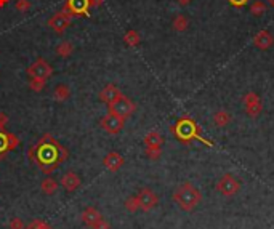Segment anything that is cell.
Wrapping results in <instances>:
<instances>
[{
	"label": "cell",
	"instance_id": "1",
	"mask_svg": "<svg viewBox=\"0 0 274 229\" xmlns=\"http://www.w3.org/2000/svg\"><path fill=\"white\" fill-rule=\"evenodd\" d=\"M29 157H31V161H34L35 164L40 165L42 172L50 173L61 162L66 161L68 151L53 136L45 135L29 151Z\"/></svg>",
	"mask_w": 274,
	"mask_h": 229
},
{
	"label": "cell",
	"instance_id": "2",
	"mask_svg": "<svg viewBox=\"0 0 274 229\" xmlns=\"http://www.w3.org/2000/svg\"><path fill=\"white\" fill-rule=\"evenodd\" d=\"M173 200L181 210L191 212L199 205V202L202 200V194L197 188H194L191 183L181 184L178 189L173 193Z\"/></svg>",
	"mask_w": 274,
	"mask_h": 229
},
{
	"label": "cell",
	"instance_id": "3",
	"mask_svg": "<svg viewBox=\"0 0 274 229\" xmlns=\"http://www.w3.org/2000/svg\"><path fill=\"white\" fill-rule=\"evenodd\" d=\"M171 131H173L175 136L178 138V140H181L183 143H189L191 140H199V141L206 143L207 146H210V143H207L201 136V129L197 127V124L192 119H189V117H181L175 124V127H171Z\"/></svg>",
	"mask_w": 274,
	"mask_h": 229
},
{
	"label": "cell",
	"instance_id": "4",
	"mask_svg": "<svg viewBox=\"0 0 274 229\" xmlns=\"http://www.w3.org/2000/svg\"><path fill=\"white\" fill-rule=\"evenodd\" d=\"M107 106H109L111 114L119 115V117H122V119H127V117H130L137 111V104L133 103L130 98L123 97V95H120L116 101H112V103L107 104Z\"/></svg>",
	"mask_w": 274,
	"mask_h": 229
},
{
	"label": "cell",
	"instance_id": "5",
	"mask_svg": "<svg viewBox=\"0 0 274 229\" xmlns=\"http://www.w3.org/2000/svg\"><path fill=\"white\" fill-rule=\"evenodd\" d=\"M239 189H240L239 180L236 178L234 175H231V173L223 175V177L220 178L218 183H217V191L224 197H231V196L238 194Z\"/></svg>",
	"mask_w": 274,
	"mask_h": 229
},
{
	"label": "cell",
	"instance_id": "6",
	"mask_svg": "<svg viewBox=\"0 0 274 229\" xmlns=\"http://www.w3.org/2000/svg\"><path fill=\"white\" fill-rule=\"evenodd\" d=\"M53 74V67L48 65L44 58H39L35 63L28 67V76L31 79H42V81H47L48 77H51Z\"/></svg>",
	"mask_w": 274,
	"mask_h": 229
},
{
	"label": "cell",
	"instance_id": "7",
	"mask_svg": "<svg viewBox=\"0 0 274 229\" xmlns=\"http://www.w3.org/2000/svg\"><path fill=\"white\" fill-rule=\"evenodd\" d=\"M88 10H90L88 0H68L64 3L63 12L69 15L71 18L74 16L79 18V16H88Z\"/></svg>",
	"mask_w": 274,
	"mask_h": 229
},
{
	"label": "cell",
	"instance_id": "8",
	"mask_svg": "<svg viewBox=\"0 0 274 229\" xmlns=\"http://www.w3.org/2000/svg\"><path fill=\"white\" fill-rule=\"evenodd\" d=\"M242 101H244V108H245L247 115H250V117H254V119H257V117L261 114V111H263V103H261L260 97H258V95H257L255 92L245 93Z\"/></svg>",
	"mask_w": 274,
	"mask_h": 229
},
{
	"label": "cell",
	"instance_id": "9",
	"mask_svg": "<svg viewBox=\"0 0 274 229\" xmlns=\"http://www.w3.org/2000/svg\"><path fill=\"white\" fill-rule=\"evenodd\" d=\"M137 197H138V202H139V210H143V212L153 210L154 207L157 205V202H159L155 193L153 189H149V188H143L137 194Z\"/></svg>",
	"mask_w": 274,
	"mask_h": 229
},
{
	"label": "cell",
	"instance_id": "10",
	"mask_svg": "<svg viewBox=\"0 0 274 229\" xmlns=\"http://www.w3.org/2000/svg\"><path fill=\"white\" fill-rule=\"evenodd\" d=\"M123 122H125V119H122V117L109 113L107 115L103 117V120H101V127H103V130L109 133V135H117V133H120L122 129H123Z\"/></svg>",
	"mask_w": 274,
	"mask_h": 229
},
{
	"label": "cell",
	"instance_id": "11",
	"mask_svg": "<svg viewBox=\"0 0 274 229\" xmlns=\"http://www.w3.org/2000/svg\"><path fill=\"white\" fill-rule=\"evenodd\" d=\"M71 19L72 18L69 16V15H66L64 12H60V13L53 15V16L48 19V26H50L56 34H63L64 31L71 26Z\"/></svg>",
	"mask_w": 274,
	"mask_h": 229
},
{
	"label": "cell",
	"instance_id": "12",
	"mask_svg": "<svg viewBox=\"0 0 274 229\" xmlns=\"http://www.w3.org/2000/svg\"><path fill=\"white\" fill-rule=\"evenodd\" d=\"M274 44V37L271 35V33H268L266 29L260 31L258 34L254 37V45L257 47L258 50H270Z\"/></svg>",
	"mask_w": 274,
	"mask_h": 229
},
{
	"label": "cell",
	"instance_id": "13",
	"mask_svg": "<svg viewBox=\"0 0 274 229\" xmlns=\"http://www.w3.org/2000/svg\"><path fill=\"white\" fill-rule=\"evenodd\" d=\"M82 221L85 223L87 226L90 228H96L101 223V220H103V216H101V213L96 210V209H91V207H88V209H85L84 213H82Z\"/></svg>",
	"mask_w": 274,
	"mask_h": 229
},
{
	"label": "cell",
	"instance_id": "14",
	"mask_svg": "<svg viewBox=\"0 0 274 229\" xmlns=\"http://www.w3.org/2000/svg\"><path fill=\"white\" fill-rule=\"evenodd\" d=\"M120 90L116 87V85H112V83H107L106 87L101 90L100 92V99L103 101V103L106 104H111L112 101H116L117 98L120 97Z\"/></svg>",
	"mask_w": 274,
	"mask_h": 229
},
{
	"label": "cell",
	"instance_id": "15",
	"mask_svg": "<svg viewBox=\"0 0 274 229\" xmlns=\"http://www.w3.org/2000/svg\"><path fill=\"white\" fill-rule=\"evenodd\" d=\"M103 162H104V167L109 170V172H117V170L122 168V165L125 161H123V157L119 152H109L104 157Z\"/></svg>",
	"mask_w": 274,
	"mask_h": 229
},
{
	"label": "cell",
	"instance_id": "16",
	"mask_svg": "<svg viewBox=\"0 0 274 229\" xmlns=\"http://www.w3.org/2000/svg\"><path fill=\"white\" fill-rule=\"evenodd\" d=\"M61 186L66 191H69V193H72V191H76L79 186H80V178H79V175L77 173H74V172H68V173H64L63 175V178H61Z\"/></svg>",
	"mask_w": 274,
	"mask_h": 229
},
{
	"label": "cell",
	"instance_id": "17",
	"mask_svg": "<svg viewBox=\"0 0 274 229\" xmlns=\"http://www.w3.org/2000/svg\"><path fill=\"white\" fill-rule=\"evenodd\" d=\"M144 145H146V147H162L164 138L160 136L157 131H149L148 135L144 136Z\"/></svg>",
	"mask_w": 274,
	"mask_h": 229
},
{
	"label": "cell",
	"instance_id": "18",
	"mask_svg": "<svg viewBox=\"0 0 274 229\" xmlns=\"http://www.w3.org/2000/svg\"><path fill=\"white\" fill-rule=\"evenodd\" d=\"M58 188H60V183H58L56 180H53V178H45L44 181H42V184H40V189L44 191L45 194H55L56 191H58Z\"/></svg>",
	"mask_w": 274,
	"mask_h": 229
},
{
	"label": "cell",
	"instance_id": "19",
	"mask_svg": "<svg viewBox=\"0 0 274 229\" xmlns=\"http://www.w3.org/2000/svg\"><path fill=\"white\" fill-rule=\"evenodd\" d=\"M231 122V115L226 111H217V113L213 114V124L220 127V129H223V127H226Z\"/></svg>",
	"mask_w": 274,
	"mask_h": 229
},
{
	"label": "cell",
	"instance_id": "20",
	"mask_svg": "<svg viewBox=\"0 0 274 229\" xmlns=\"http://www.w3.org/2000/svg\"><path fill=\"white\" fill-rule=\"evenodd\" d=\"M69 97H71V90H69L68 85H58L55 92H53V98L60 101V103H64L66 99H69Z\"/></svg>",
	"mask_w": 274,
	"mask_h": 229
},
{
	"label": "cell",
	"instance_id": "21",
	"mask_svg": "<svg viewBox=\"0 0 274 229\" xmlns=\"http://www.w3.org/2000/svg\"><path fill=\"white\" fill-rule=\"evenodd\" d=\"M171 26H173L175 31H178V33H183V31L188 29V26H189V19H188L185 15H176V16L173 18V23H171Z\"/></svg>",
	"mask_w": 274,
	"mask_h": 229
},
{
	"label": "cell",
	"instance_id": "22",
	"mask_svg": "<svg viewBox=\"0 0 274 229\" xmlns=\"http://www.w3.org/2000/svg\"><path fill=\"white\" fill-rule=\"evenodd\" d=\"M123 42L128 45V47H138L139 42H141V37L137 33V31H127L125 35H123Z\"/></svg>",
	"mask_w": 274,
	"mask_h": 229
},
{
	"label": "cell",
	"instance_id": "23",
	"mask_svg": "<svg viewBox=\"0 0 274 229\" xmlns=\"http://www.w3.org/2000/svg\"><path fill=\"white\" fill-rule=\"evenodd\" d=\"M72 51H74V47L71 42H61V44L56 47V55L61 58H69L72 55Z\"/></svg>",
	"mask_w": 274,
	"mask_h": 229
},
{
	"label": "cell",
	"instance_id": "24",
	"mask_svg": "<svg viewBox=\"0 0 274 229\" xmlns=\"http://www.w3.org/2000/svg\"><path fill=\"white\" fill-rule=\"evenodd\" d=\"M265 12H266V5L263 3L261 0H255V2L250 5V13L254 15V16H261Z\"/></svg>",
	"mask_w": 274,
	"mask_h": 229
},
{
	"label": "cell",
	"instance_id": "25",
	"mask_svg": "<svg viewBox=\"0 0 274 229\" xmlns=\"http://www.w3.org/2000/svg\"><path fill=\"white\" fill-rule=\"evenodd\" d=\"M45 82L47 81H42V79H31L29 81V87H31V90L32 92H42V90L45 88Z\"/></svg>",
	"mask_w": 274,
	"mask_h": 229
},
{
	"label": "cell",
	"instance_id": "26",
	"mask_svg": "<svg viewBox=\"0 0 274 229\" xmlns=\"http://www.w3.org/2000/svg\"><path fill=\"white\" fill-rule=\"evenodd\" d=\"M125 209L128 212H137L139 210V202H138V197L133 196V197H128V199L125 200Z\"/></svg>",
	"mask_w": 274,
	"mask_h": 229
},
{
	"label": "cell",
	"instance_id": "27",
	"mask_svg": "<svg viewBox=\"0 0 274 229\" xmlns=\"http://www.w3.org/2000/svg\"><path fill=\"white\" fill-rule=\"evenodd\" d=\"M146 156L151 159V161H157L160 159V154H162V149L160 147H146Z\"/></svg>",
	"mask_w": 274,
	"mask_h": 229
},
{
	"label": "cell",
	"instance_id": "28",
	"mask_svg": "<svg viewBox=\"0 0 274 229\" xmlns=\"http://www.w3.org/2000/svg\"><path fill=\"white\" fill-rule=\"evenodd\" d=\"M26 229H51L50 225L48 223H45L44 220H34V221H31L28 228Z\"/></svg>",
	"mask_w": 274,
	"mask_h": 229
},
{
	"label": "cell",
	"instance_id": "29",
	"mask_svg": "<svg viewBox=\"0 0 274 229\" xmlns=\"http://www.w3.org/2000/svg\"><path fill=\"white\" fill-rule=\"evenodd\" d=\"M7 140H8V151H13L19 146V138L13 135V133H7Z\"/></svg>",
	"mask_w": 274,
	"mask_h": 229
},
{
	"label": "cell",
	"instance_id": "30",
	"mask_svg": "<svg viewBox=\"0 0 274 229\" xmlns=\"http://www.w3.org/2000/svg\"><path fill=\"white\" fill-rule=\"evenodd\" d=\"M15 7H16V10H18V12L26 13L31 8V2H29V0H16Z\"/></svg>",
	"mask_w": 274,
	"mask_h": 229
},
{
	"label": "cell",
	"instance_id": "31",
	"mask_svg": "<svg viewBox=\"0 0 274 229\" xmlns=\"http://www.w3.org/2000/svg\"><path fill=\"white\" fill-rule=\"evenodd\" d=\"M8 151V140H7V133L0 131V154H3Z\"/></svg>",
	"mask_w": 274,
	"mask_h": 229
},
{
	"label": "cell",
	"instance_id": "32",
	"mask_svg": "<svg viewBox=\"0 0 274 229\" xmlns=\"http://www.w3.org/2000/svg\"><path fill=\"white\" fill-rule=\"evenodd\" d=\"M10 229H24V221L21 218H13L10 221Z\"/></svg>",
	"mask_w": 274,
	"mask_h": 229
},
{
	"label": "cell",
	"instance_id": "33",
	"mask_svg": "<svg viewBox=\"0 0 274 229\" xmlns=\"http://www.w3.org/2000/svg\"><path fill=\"white\" fill-rule=\"evenodd\" d=\"M228 2H229L231 7H234V8H242V7H245V5L250 2V0H228Z\"/></svg>",
	"mask_w": 274,
	"mask_h": 229
},
{
	"label": "cell",
	"instance_id": "34",
	"mask_svg": "<svg viewBox=\"0 0 274 229\" xmlns=\"http://www.w3.org/2000/svg\"><path fill=\"white\" fill-rule=\"evenodd\" d=\"M7 122H8V115L5 114V113H0V131L5 130V125H7Z\"/></svg>",
	"mask_w": 274,
	"mask_h": 229
},
{
	"label": "cell",
	"instance_id": "35",
	"mask_svg": "<svg viewBox=\"0 0 274 229\" xmlns=\"http://www.w3.org/2000/svg\"><path fill=\"white\" fill-rule=\"evenodd\" d=\"M104 0H88V5H90V8H98L103 5Z\"/></svg>",
	"mask_w": 274,
	"mask_h": 229
},
{
	"label": "cell",
	"instance_id": "36",
	"mask_svg": "<svg viewBox=\"0 0 274 229\" xmlns=\"http://www.w3.org/2000/svg\"><path fill=\"white\" fill-rule=\"evenodd\" d=\"M111 226H109V223H107L106 220H104V218H103V220H101V223H100V225L98 226H96L95 229H109Z\"/></svg>",
	"mask_w": 274,
	"mask_h": 229
},
{
	"label": "cell",
	"instance_id": "37",
	"mask_svg": "<svg viewBox=\"0 0 274 229\" xmlns=\"http://www.w3.org/2000/svg\"><path fill=\"white\" fill-rule=\"evenodd\" d=\"M178 2V5H181V7H186V5H189L192 0H176Z\"/></svg>",
	"mask_w": 274,
	"mask_h": 229
},
{
	"label": "cell",
	"instance_id": "38",
	"mask_svg": "<svg viewBox=\"0 0 274 229\" xmlns=\"http://www.w3.org/2000/svg\"><path fill=\"white\" fill-rule=\"evenodd\" d=\"M10 3V0H0V8H3V7H7V5Z\"/></svg>",
	"mask_w": 274,
	"mask_h": 229
},
{
	"label": "cell",
	"instance_id": "39",
	"mask_svg": "<svg viewBox=\"0 0 274 229\" xmlns=\"http://www.w3.org/2000/svg\"><path fill=\"white\" fill-rule=\"evenodd\" d=\"M266 2H268V3H270V5H271V7L274 8V0H266Z\"/></svg>",
	"mask_w": 274,
	"mask_h": 229
}]
</instances>
